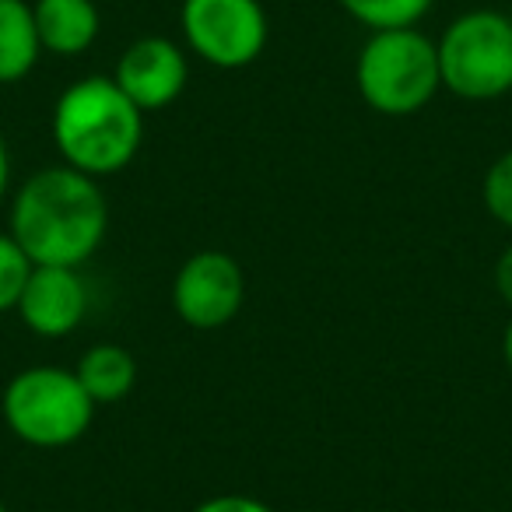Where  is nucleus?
<instances>
[{
    "label": "nucleus",
    "mask_w": 512,
    "mask_h": 512,
    "mask_svg": "<svg viewBox=\"0 0 512 512\" xmlns=\"http://www.w3.org/2000/svg\"><path fill=\"white\" fill-rule=\"evenodd\" d=\"M11 239L36 267H78L99 253L109 228V204L99 179L46 165L18 186L11 200Z\"/></svg>",
    "instance_id": "obj_1"
},
{
    "label": "nucleus",
    "mask_w": 512,
    "mask_h": 512,
    "mask_svg": "<svg viewBox=\"0 0 512 512\" xmlns=\"http://www.w3.org/2000/svg\"><path fill=\"white\" fill-rule=\"evenodd\" d=\"M60 162L106 179L123 172L144 144V113L106 74H88L60 92L50 120Z\"/></svg>",
    "instance_id": "obj_2"
},
{
    "label": "nucleus",
    "mask_w": 512,
    "mask_h": 512,
    "mask_svg": "<svg viewBox=\"0 0 512 512\" xmlns=\"http://www.w3.org/2000/svg\"><path fill=\"white\" fill-rule=\"evenodd\" d=\"M355 88L379 116H414L442 92L435 39L414 29L372 32L355 60Z\"/></svg>",
    "instance_id": "obj_3"
},
{
    "label": "nucleus",
    "mask_w": 512,
    "mask_h": 512,
    "mask_svg": "<svg viewBox=\"0 0 512 512\" xmlns=\"http://www.w3.org/2000/svg\"><path fill=\"white\" fill-rule=\"evenodd\" d=\"M4 425L32 449H64L74 446L92 428L95 404L78 383L74 369L60 365H29L0 397Z\"/></svg>",
    "instance_id": "obj_4"
},
{
    "label": "nucleus",
    "mask_w": 512,
    "mask_h": 512,
    "mask_svg": "<svg viewBox=\"0 0 512 512\" xmlns=\"http://www.w3.org/2000/svg\"><path fill=\"white\" fill-rule=\"evenodd\" d=\"M439 50L442 88L456 99L491 102L512 92V18L477 8L442 29Z\"/></svg>",
    "instance_id": "obj_5"
},
{
    "label": "nucleus",
    "mask_w": 512,
    "mask_h": 512,
    "mask_svg": "<svg viewBox=\"0 0 512 512\" xmlns=\"http://www.w3.org/2000/svg\"><path fill=\"white\" fill-rule=\"evenodd\" d=\"M179 29L186 50L218 71L256 64L271 39V22L260 0H183Z\"/></svg>",
    "instance_id": "obj_6"
},
{
    "label": "nucleus",
    "mask_w": 512,
    "mask_h": 512,
    "mask_svg": "<svg viewBox=\"0 0 512 512\" xmlns=\"http://www.w3.org/2000/svg\"><path fill=\"white\" fill-rule=\"evenodd\" d=\"M246 302V274L225 249H200L172 281V309L193 330H221Z\"/></svg>",
    "instance_id": "obj_7"
},
{
    "label": "nucleus",
    "mask_w": 512,
    "mask_h": 512,
    "mask_svg": "<svg viewBox=\"0 0 512 512\" xmlns=\"http://www.w3.org/2000/svg\"><path fill=\"white\" fill-rule=\"evenodd\" d=\"M113 81L141 113H155L186 92L190 60L169 36H141L120 53Z\"/></svg>",
    "instance_id": "obj_8"
},
{
    "label": "nucleus",
    "mask_w": 512,
    "mask_h": 512,
    "mask_svg": "<svg viewBox=\"0 0 512 512\" xmlns=\"http://www.w3.org/2000/svg\"><path fill=\"white\" fill-rule=\"evenodd\" d=\"M15 313L39 337L74 334L88 313V288L78 267H32Z\"/></svg>",
    "instance_id": "obj_9"
},
{
    "label": "nucleus",
    "mask_w": 512,
    "mask_h": 512,
    "mask_svg": "<svg viewBox=\"0 0 512 512\" xmlns=\"http://www.w3.org/2000/svg\"><path fill=\"white\" fill-rule=\"evenodd\" d=\"M32 18L43 53L53 57H81L102 32L99 0H32Z\"/></svg>",
    "instance_id": "obj_10"
},
{
    "label": "nucleus",
    "mask_w": 512,
    "mask_h": 512,
    "mask_svg": "<svg viewBox=\"0 0 512 512\" xmlns=\"http://www.w3.org/2000/svg\"><path fill=\"white\" fill-rule=\"evenodd\" d=\"M74 376L85 386L95 407H109L127 400L130 390L137 386V362L120 344H95L78 358Z\"/></svg>",
    "instance_id": "obj_11"
},
{
    "label": "nucleus",
    "mask_w": 512,
    "mask_h": 512,
    "mask_svg": "<svg viewBox=\"0 0 512 512\" xmlns=\"http://www.w3.org/2000/svg\"><path fill=\"white\" fill-rule=\"evenodd\" d=\"M43 57L32 0H0V85H18Z\"/></svg>",
    "instance_id": "obj_12"
},
{
    "label": "nucleus",
    "mask_w": 512,
    "mask_h": 512,
    "mask_svg": "<svg viewBox=\"0 0 512 512\" xmlns=\"http://www.w3.org/2000/svg\"><path fill=\"white\" fill-rule=\"evenodd\" d=\"M337 4L369 32L414 29L435 8V0H337Z\"/></svg>",
    "instance_id": "obj_13"
},
{
    "label": "nucleus",
    "mask_w": 512,
    "mask_h": 512,
    "mask_svg": "<svg viewBox=\"0 0 512 512\" xmlns=\"http://www.w3.org/2000/svg\"><path fill=\"white\" fill-rule=\"evenodd\" d=\"M32 267L36 264H32L29 256H25V249L11 239V232H0V316L15 313Z\"/></svg>",
    "instance_id": "obj_14"
},
{
    "label": "nucleus",
    "mask_w": 512,
    "mask_h": 512,
    "mask_svg": "<svg viewBox=\"0 0 512 512\" xmlns=\"http://www.w3.org/2000/svg\"><path fill=\"white\" fill-rule=\"evenodd\" d=\"M481 197L491 218L512 232V148L505 151V155H498L495 162H491V169L484 172Z\"/></svg>",
    "instance_id": "obj_15"
},
{
    "label": "nucleus",
    "mask_w": 512,
    "mask_h": 512,
    "mask_svg": "<svg viewBox=\"0 0 512 512\" xmlns=\"http://www.w3.org/2000/svg\"><path fill=\"white\" fill-rule=\"evenodd\" d=\"M193 512H274V509L253 495H214L204 498Z\"/></svg>",
    "instance_id": "obj_16"
},
{
    "label": "nucleus",
    "mask_w": 512,
    "mask_h": 512,
    "mask_svg": "<svg viewBox=\"0 0 512 512\" xmlns=\"http://www.w3.org/2000/svg\"><path fill=\"white\" fill-rule=\"evenodd\" d=\"M495 292L502 295V302L512 306V242L498 253V260H495Z\"/></svg>",
    "instance_id": "obj_17"
},
{
    "label": "nucleus",
    "mask_w": 512,
    "mask_h": 512,
    "mask_svg": "<svg viewBox=\"0 0 512 512\" xmlns=\"http://www.w3.org/2000/svg\"><path fill=\"white\" fill-rule=\"evenodd\" d=\"M8 186H11V155L4 137H0V200L8 197Z\"/></svg>",
    "instance_id": "obj_18"
},
{
    "label": "nucleus",
    "mask_w": 512,
    "mask_h": 512,
    "mask_svg": "<svg viewBox=\"0 0 512 512\" xmlns=\"http://www.w3.org/2000/svg\"><path fill=\"white\" fill-rule=\"evenodd\" d=\"M502 358H505V365H509V372H512V320L505 323V330H502Z\"/></svg>",
    "instance_id": "obj_19"
},
{
    "label": "nucleus",
    "mask_w": 512,
    "mask_h": 512,
    "mask_svg": "<svg viewBox=\"0 0 512 512\" xmlns=\"http://www.w3.org/2000/svg\"><path fill=\"white\" fill-rule=\"evenodd\" d=\"M0 512H11V509H8V505H4V502H0Z\"/></svg>",
    "instance_id": "obj_20"
}]
</instances>
